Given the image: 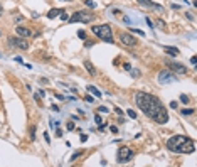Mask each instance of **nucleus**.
I'll return each instance as SVG.
<instances>
[{
	"instance_id": "nucleus-1",
	"label": "nucleus",
	"mask_w": 197,
	"mask_h": 167,
	"mask_svg": "<svg viewBox=\"0 0 197 167\" xmlns=\"http://www.w3.org/2000/svg\"><path fill=\"white\" fill-rule=\"evenodd\" d=\"M135 103L138 106V110L142 113H145L150 120H153L158 125H165L169 122V113H167V108L163 106V103L158 100L157 96L145 91H138L135 95Z\"/></svg>"
},
{
	"instance_id": "nucleus-2",
	"label": "nucleus",
	"mask_w": 197,
	"mask_h": 167,
	"mask_svg": "<svg viewBox=\"0 0 197 167\" xmlns=\"http://www.w3.org/2000/svg\"><path fill=\"white\" fill-rule=\"evenodd\" d=\"M167 149L175 154H192L195 150V142L187 135H174L167 140Z\"/></svg>"
},
{
	"instance_id": "nucleus-3",
	"label": "nucleus",
	"mask_w": 197,
	"mask_h": 167,
	"mask_svg": "<svg viewBox=\"0 0 197 167\" xmlns=\"http://www.w3.org/2000/svg\"><path fill=\"white\" fill-rule=\"evenodd\" d=\"M91 32L98 37V39L104 41V42L113 44L115 39H113V31L110 24H99V26H91Z\"/></svg>"
},
{
	"instance_id": "nucleus-4",
	"label": "nucleus",
	"mask_w": 197,
	"mask_h": 167,
	"mask_svg": "<svg viewBox=\"0 0 197 167\" xmlns=\"http://www.w3.org/2000/svg\"><path fill=\"white\" fill-rule=\"evenodd\" d=\"M93 19H94V14H93V12H89V10H78V12H74V14L71 15L68 20H69L71 24H74V22L89 24Z\"/></svg>"
},
{
	"instance_id": "nucleus-5",
	"label": "nucleus",
	"mask_w": 197,
	"mask_h": 167,
	"mask_svg": "<svg viewBox=\"0 0 197 167\" xmlns=\"http://www.w3.org/2000/svg\"><path fill=\"white\" fill-rule=\"evenodd\" d=\"M133 159V150L128 147V145H121L118 149V152H116V160L120 162V164H127Z\"/></svg>"
},
{
	"instance_id": "nucleus-6",
	"label": "nucleus",
	"mask_w": 197,
	"mask_h": 167,
	"mask_svg": "<svg viewBox=\"0 0 197 167\" xmlns=\"http://www.w3.org/2000/svg\"><path fill=\"white\" fill-rule=\"evenodd\" d=\"M118 39H120V42L123 44V46H127V47H135V46L138 44V41H137V37L132 34V32H118Z\"/></svg>"
},
{
	"instance_id": "nucleus-7",
	"label": "nucleus",
	"mask_w": 197,
	"mask_h": 167,
	"mask_svg": "<svg viewBox=\"0 0 197 167\" xmlns=\"http://www.w3.org/2000/svg\"><path fill=\"white\" fill-rule=\"evenodd\" d=\"M9 46H14V47L20 49V51H26L29 47V42L26 41V37H9Z\"/></svg>"
},
{
	"instance_id": "nucleus-8",
	"label": "nucleus",
	"mask_w": 197,
	"mask_h": 167,
	"mask_svg": "<svg viewBox=\"0 0 197 167\" xmlns=\"http://www.w3.org/2000/svg\"><path fill=\"white\" fill-rule=\"evenodd\" d=\"M157 81L160 83V85H167V83H170V81H175V76H174L172 71L165 69V71H160V73H158Z\"/></svg>"
},
{
	"instance_id": "nucleus-9",
	"label": "nucleus",
	"mask_w": 197,
	"mask_h": 167,
	"mask_svg": "<svg viewBox=\"0 0 197 167\" xmlns=\"http://www.w3.org/2000/svg\"><path fill=\"white\" fill-rule=\"evenodd\" d=\"M167 66H169V71H172V73H177V74H185L187 73V68L184 64H180V62L169 61L167 62Z\"/></svg>"
},
{
	"instance_id": "nucleus-10",
	"label": "nucleus",
	"mask_w": 197,
	"mask_h": 167,
	"mask_svg": "<svg viewBox=\"0 0 197 167\" xmlns=\"http://www.w3.org/2000/svg\"><path fill=\"white\" fill-rule=\"evenodd\" d=\"M140 5H143V7H152V9H155V10H158V12H163V7L162 5H158V3H155V2H152V0H137Z\"/></svg>"
},
{
	"instance_id": "nucleus-11",
	"label": "nucleus",
	"mask_w": 197,
	"mask_h": 167,
	"mask_svg": "<svg viewBox=\"0 0 197 167\" xmlns=\"http://www.w3.org/2000/svg\"><path fill=\"white\" fill-rule=\"evenodd\" d=\"M15 32H17V36H20V37H31L32 36V31L29 27H24V26H15Z\"/></svg>"
},
{
	"instance_id": "nucleus-12",
	"label": "nucleus",
	"mask_w": 197,
	"mask_h": 167,
	"mask_svg": "<svg viewBox=\"0 0 197 167\" xmlns=\"http://www.w3.org/2000/svg\"><path fill=\"white\" fill-rule=\"evenodd\" d=\"M86 90L89 91V93H93L96 98H101V96H103V93H101V91L96 88V86H93V85H88V88H86Z\"/></svg>"
},
{
	"instance_id": "nucleus-13",
	"label": "nucleus",
	"mask_w": 197,
	"mask_h": 167,
	"mask_svg": "<svg viewBox=\"0 0 197 167\" xmlns=\"http://www.w3.org/2000/svg\"><path fill=\"white\" fill-rule=\"evenodd\" d=\"M163 51L169 54V56H172V57L179 56V49L177 47H169V46H165V47H163Z\"/></svg>"
},
{
	"instance_id": "nucleus-14",
	"label": "nucleus",
	"mask_w": 197,
	"mask_h": 167,
	"mask_svg": "<svg viewBox=\"0 0 197 167\" xmlns=\"http://www.w3.org/2000/svg\"><path fill=\"white\" fill-rule=\"evenodd\" d=\"M84 68H86V71H88V73H89V74H93V76L96 74V68L93 66V62H89V61H84Z\"/></svg>"
},
{
	"instance_id": "nucleus-15",
	"label": "nucleus",
	"mask_w": 197,
	"mask_h": 167,
	"mask_svg": "<svg viewBox=\"0 0 197 167\" xmlns=\"http://www.w3.org/2000/svg\"><path fill=\"white\" fill-rule=\"evenodd\" d=\"M61 12H62V9H51L46 15H47V19H54V17H57V15H59Z\"/></svg>"
},
{
	"instance_id": "nucleus-16",
	"label": "nucleus",
	"mask_w": 197,
	"mask_h": 167,
	"mask_svg": "<svg viewBox=\"0 0 197 167\" xmlns=\"http://www.w3.org/2000/svg\"><path fill=\"white\" fill-rule=\"evenodd\" d=\"M160 27V29H163V31H167V24L163 22V20H157V22H155V27Z\"/></svg>"
},
{
	"instance_id": "nucleus-17",
	"label": "nucleus",
	"mask_w": 197,
	"mask_h": 167,
	"mask_svg": "<svg viewBox=\"0 0 197 167\" xmlns=\"http://www.w3.org/2000/svg\"><path fill=\"white\" fill-rule=\"evenodd\" d=\"M130 32H132V34H138V36H142V37L145 36V32L140 31V29H130Z\"/></svg>"
},
{
	"instance_id": "nucleus-18",
	"label": "nucleus",
	"mask_w": 197,
	"mask_h": 167,
	"mask_svg": "<svg viewBox=\"0 0 197 167\" xmlns=\"http://www.w3.org/2000/svg\"><path fill=\"white\" fill-rule=\"evenodd\" d=\"M194 113V108H184L182 110V115H192Z\"/></svg>"
},
{
	"instance_id": "nucleus-19",
	"label": "nucleus",
	"mask_w": 197,
	"mask_h": 167,
	"mask_svg": "<svg viewBox=\"0 0 197 167\" xmlns=\"http://www.w3.org/2000/svg\"><path fill=\"white\" fill-rule=\"evenodd\" d=\"M78 37H79V39H86V31L79 29V31H78Z\"/></svg>"
},
{
	"instance_id": "nucleus-20",
	"label": "nucleus",
	"mask_w": 197,
	"mask_h": 167,
	"mask_svg": "<svg viewBox=\"0 0 197 167\" xmlns=\"http://www.w3.org/2000/svg\"><path fill=\"white\" fill-rule=\"evenodd\" d=\"M180 101H182V103H185V105H187V103L190 101V98H189L187 95H180Z\"/></svg>"
},
{
	"instance_id": "nucleus-21",
	"label": "nucleus",
	"mask_w": 197,
	"mask_h": 167,
	"mask_svg": "<svg viewBox=\"0 0 197 167\" xmlns=\"http://www.w3.org/2000/svg\"><path fill=\"white\" fill-rule=\"evenodd\" d=\"M127 115L130 116V118H133V120H135V118H137V113H135V111H133V110H132V108H130V110H127Z\"/></svg>"
},
{
	"instance_id": "nucleus-22",
	"label": "nucleus",
	"mask_w": 197,
	"mask_h": 167,
	"mask_svg": "<svg viewBox=\"0 0 197 167\" xmlns=\"http://www.w3.org/2000/svg\"><path fill=\"white\" fill-rule=\"evenodd\" d=\"M36 140V127H31V142Z\"/></svg>"
},
{
	"instance_id": "nucleus-23",
	"label": "nucleus",
	"mask_w": 197,
	"mask_h": 167,
	"mask_svg": "<svg viewBox=\"0 0 197 167\" xmlns=\"http://www.w3.org/2000/svg\"><path fill=\"white\" fill-rule=\"evenodd\" d=\"M66 128H68L69 132H73V130H74V122H68V125H66Z\"/></svg>"
},
{
	"instance_id": "nucleus-24",
	"label": "nucleus",
	"mask_w": 197,
	"mask_h": 167,
	"mask_svg": "<svg viewBox=\"0 0 197 167\" xmlns=\"http://www.w3.org/2000/svg\"><path fill=\"white\" fill-rule=\"evenodd\" d=\"M94 122L98 125H103V120H101V116H99V115H94Z\"/></svg>"
},
{
	"instance_id": "nucleus-25",
	"label": "nucleus",
	"mask_w": 197,
	"mask_h": 167,
	"mask_svg": "<svg viewBox=\"0 0 197 167\" xmlns=\"http://www.w3.org/2000/svg\"><path fill=\"white\" fill-rule=\"evenodd\" d=\"M84 3L88 7H91V9H94V2H93V0H84Z\"/></svg>"
},
{
	"instance_id": "nucleus-26",
	"label": "nucleus",
	"mask_w": 197,
	"mask_h": 167,
	"mask_svg": "<svg viewBox=\"0 0 197 167\" xmlns=\"http://www.w3.org/2000/svg\"><path fill=\"white\" fill-rule=\"evenodd\" d=\"M44 96H46V93H44V91H42V90H39V91H37L36 98H44Z\"/></svg>"
},
{
	"instance_id": "nucleus-27",
	"label": "nucleus",
	"mask_w": 197,
	"mask_h": 167,
	"mask_svg": "<svg viewBox=\"0 0 197 167\" xmlns=\"http://www.w3.org/2000/svg\"><path fill=\"white\" fill-rule=\"evenodd\" d=\"M59 17H61L62 20H68V19H69V17H68V14H66V12H64V10H62V12H61V14H59Z\"/></svg>"
},
{
	"instance_id": "nucleus-28",
	"label": "nucleus",
	"mask_w": 197,
	"mask_h": 167,
	"mask_svg": "<svg viewBox=\"0 0 197 167\" xmlns=\"http://www.w3.org/2000/svg\"><path fill=\"white\" fill-rule=\"evenodd\" d=\"M145 20H147V24H148V26H150V27H152V29H155V26H153V22H152V19H150V17H145Z\"/></svg>"
},
{
	"instance_id": "nucleus-29",
	"label": "nucleus",
	"mask_w": 197,
	"mask_h": 167,
	"mask_svg": "<svg viewBox=\"0 0 197 167\" xmlns=\"http://www.w3.org/2000/svg\"><path fill=\"white\" fill-rule=\"evenodd\" d=\"M98 111H99V113H108V108L106 106H99Z\"/></svg>"
},
{
	"instance_id": "nucleus-30",
	"label": "nucleus",
	"mask_w": 197,
	"mask_h": 167,
	"mask_svg": "<svg viewBox=\"0 0 197 167\" xmlns=\"http://www.w3.org/2000/svg\"><path fill=\"white\" fill-rule=\"evenodd\" d=\"M132 76H133V78H138V76H140V71H137V69L132 71Z\"/></svg>"
},
{
	"instance_id": "nucleus-31",
	"label": "nucleus",
	"mask_w": 197,
	"mask_h": 167,
	"mask_svg": "<svg viewBox=\"0 0 197 167\" xmlns=\"http://www.w3.org/2000/svg\"><path fill=\"white\" fill-rule=\"evenodd\" d=\"M170 106H172V110H175V108L179 106V103L177 101H170Z\"/></svg>"
},
{
	"instance_id": "nucleus-32",
	"label": "nucleus",
	"mask_w": 197,
	"mask_h": 167,
	"mask_svg": "<svg viewBox=\"0 0 197 167\" xmlns=\"http://www.w3.org/2000/svg\"><path fill=\"white\" fill-rule=\"evenodd\" d=\"M84 100H86L88 103H93V96H89V95H86V96H84Z\"/></svg>"
},
{
	"instance_id": "nucleus-33",
	"label": "nucleus",
	"mask_w": 197,
	"mask_h": 167,
	"mask_svg": "<svg viewBox=\"0 0 197 167\" xmlns=\"http://www.w3.org/2000/svg\"><path fill=\"white\" fill-rule=\"evenodd\" d=\"M15 61H17L19 64H24V59H22V57H20V56H15Z\"/></svg>"
},
{
	"instance_id": "nucleus-34",
	"label": "nucleus",
	"mask_w": 197,
	"mask_h": 167,
	"mask_svg": "<svg viewBox=\"0 0 197 167\" xmlns=\"http://www.w3.org/2000/svg\"><path fill=\"white\" fill-rule=\"evenodd\" d=\"M190 62L195 66V64H197V56H192V57H190Z\"/></svg>"
},
{
	"instance_id": "nucleus-35",
	"label": "nucleus",
	"mask_w": 197,
	"mask_h": 167,
	"mask_svg": "<svg viewBox=\"0 0 197 167\" xmlns=\"http://www.w3.org/2000/svg\"><path fill=\"white\" fill-rule=\"evenodd\" d=\"M81 155V152H78V154H73V157H71V160H76V159Z\"/></svg>"
},
{
	"instance_id": "nucleus-36",
	"label": "nucleus",
	"mask_w": 197,
	"mask_h": 167,
	"mask_svg": "<svg viewBox=\"0 0 197 167\" xmlns=\"http://www.w3.org/2000/svg\"><path fill=\"white\" fill-rule=\"evenodd\" d=\"M44 140H46V142H47V144H49V142H51V139H49V135H47V132H46V133H44Z\"/></svg>"
},
{
	"instance_id": "nucleus-37",
	"label": "nucleus",
	"mask_w": 197,
	"mask_h": 167,
	"mask_svg": "<svg viewBox=\"0 0 197 167\" xmlns=\"http://www.w3.org/2000/svg\"><path fill=\"white\" fill-rule=\"evenodd\" d=\"M56 98H57V100H64V95H59V93H56Z\"/></svg>"
},
{
	"instance_id": "nucleus-38",
	"label": "nucleus",
	"mask_w": 197,
	"mask_h": 167,
	"mask_svg": "<svg viewBox=\"0 0 197 167\" xmlns=\"http://www.w3.org/2000/svg\"><path fill=\"white\" fill-rule=\"evenodd\" d=\"M115 111H116V113H118V115H123V111H121V110H120V108H118V106H116V108H115Z\"/></svg>"
},
{
	"instance_id": "nucleus-39",
	"label": "nucleus",
	"mask_w": 197,
	"mask_h": 167,
	"mask_svg": "<svg viewBox=\"0 0 197 167\" xmlns=\"http://www.w3.org/2000/svg\"><path fill=\"white\" fill-rule=\"evenodd\" d=\"M125 69H127V71H132V66H130L128 62H127V64H125Z\"/></svg>"
},
{
	"instance_id": "nucleus-40",
	"label": "nucleus",
	"mask_w": 197,
	"mask_h": 167,
	"mask_svg": "<svg viewBox=\"0 0 197 167\" xmlns=\"http://www.w3.org/2000/svg\"><path fill=\"white\" fill-rule=\"evenodd\" d=\"M51 106H52L54 111H59V106H57V105H51Z\"/></svg>"
},
{
	"instance_id": "nucleus-41",
	"label": "nucleus",
	"mask_w": 197,
	"mask_h": 167,
	"mask_svg": "<svg viewBox=\"0 0 197 167\" xmlns=\"http://www.w3.org/2000/svg\"><path fill=\"white\" fill-rule=\"evenodd\" d=\"M88 140V135H81V142H86Z\"/></svg>"
},
{
	"instance_id": "nucleus-42",
	"label": "nucleus",
	"mask_w": 197,
	"mask_h": 167,
	"mask_svg": "<svg viewBox=\"0 0 197 167\" xmlns=\"http://www.w3.org/2000/svg\"><path fill=\"white\" fill-rule=\"evenodd\" d=\"M0 15H2V5H0Z\"/></svg>"
},
{
	"instance_id": "nucleus-43",
	"label": "nucleus",
	"mask_w": 197,
	"mask_h": 167,
	"mask_svg": "<svg viewBox=\"0 0 197 167\" xmlns=\"http://www.w3.org/2000/svg\"><path fill=\"white\" fill-rule=\"evenodd\" d=\"M0 56H2V54H0Z\"/></svg>"
}]
</instances>
